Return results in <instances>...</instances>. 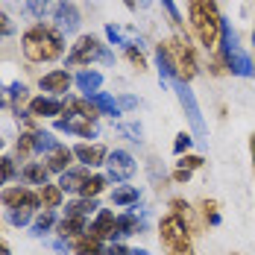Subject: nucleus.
<instances>
[{
    "instance_id": "obj_43",
    "label": "nucleus",
    "mask_w": 255,
    "mask_h": 255,
    "mask_svg": "<svg viewBox=\"0 0 255 255\" xmlns=\"http://www.w3.org/2000/svg\"><path fill=\"white\" fill-rule=\"evenodd\" d=\"M12 21H9V15L6 12H0V38H6V35H12Z\"/></svg>"
},
{
    "instance_id": "obj_4",
    "label": "nucleus",
    "mask_w": 255,
    "mask_h": 255,
    "mask_svg": "<svg viewBox=\"0 0 255 255\" xmlns=\"http://www.w3.org/2000/svg\"><path fill=\"white\" fill-rule=\"evenodd\" d=\"M94 62H115V56L106 50V44H100L97 35H79L77 44L68 53V65L71 68H88Z\"/></svg>"
},
{
    "instance_id": "obj_36",
    "label": "nucleus",
    "mask_w": 255,
    "mask_h": 255,
    "mask_svg": "<svg viewBox=\"0 0 255 255\" xmlns=\"http://www.w3.org/2000/svg\"><path fill=\"white\" fill-rule=\"evenodd\" d=\"M203 164H205V158H203V155H197V153L179 155V167H182V170H191V173H194V170H200Z\"/></svg>"
},
{
    "instance_id": "obj_52",
    "label": "nucleus",
    "mask_w": 255,
    "mask_h": 255,
    "mask_svg": "<svg viewBox=\"0 0 255 255\" xmlns=\"http://www.w3.org/2000/svg\"><path fill=\"white\" fill-rule=\"evenodd\" d=\"M0 150H3V138H0Z\"/></svg>"
},
{
    "instance_id": "obj_28",
    "label": "nucleus",
    "mask_w": 255,
    "mask_h": 255,
    "mask_svg": "<svg viewBox=\"0 0 255 255\" xmlns=\"http://www.w3.org/2000/svg\"><path fill=\"white\" fill-rule=\"evenodd\" d=\"M88 100L94 103V109L100 112V115H121V109H118V103L112 100L109 94H103V91H94V94H85Z\"/></svg>"
},
{
    "instance_id": "obj_7",
    "label": "nucleus",
    "mask_w": 255,
    "mask_h": 255,
    "mask_svg": "<svg viewBox=\"0 0 255 255\" xmlns=\"http://www.w3.org/2000/svg\"><path fill=\"white\" fill-rule=\"evenodd\" d=\"M0 203L6 205L9 211H12V208H29V211H41L38 191H29V188H24V185L3 188V191H0Z\"/></svg>"
},
{
    "instance_id": "obj_46",
    "label": "nucleus",
    "mask_w": 255,
    "mask_h": 255,
    "mask_svg": "<svg viewBox=\"0 0 255 255\" xmlns=\"http://www.w3.org/2000/svg\"><path fill=\"white\" fill-rule=\"evenodd\" d=\"M121 106H124V109H132V106H135V97H124V100L118 103V109H121Z\"/></svg>"
},
{
    "instance_id": "obj_21",
    "label": "nucleus",
    "mask_w": 255,
    "mask_h": 255,
    "mask_svg": "<svg viewBox=\"0 0 255 255\" xmlns=\"http://www.w3.org/2000/svg\"><path fill=\"white\" fill-rule=\"evenodd\" d=\"M155 62H158V71H161V79L164 82H173L176 77V65H173V56L167 50V41L164 44H155Z\"/></svg>"
},
{
    "instance_id": "obj_22",
    "label": "nucleus",
    "mask_w": 255,
    "mask_h": 255,
    "mask_svg": "<svg viewBox=\"0 0 255 255\" xmlns=\"http://www.w3.org/2000/svg\"><path fill=\"white\" fill-rule=\"evenodd\" d=\"M141 232V220L135 214H118L115 220V235L112 241H121V238H129V235H138Z\"/></svg>"
},
{
    "instance_id": "obj_39",
    "label": "nucleus",
    "mask_w": 255,
    "mask_h": 255,
    "mask_svg": "<svg viewBox=\"0 0 255 255\" xmlns=\"http://www.w3.org/2000/svg\"><path fill=\"white\" fill-rule=\"evenodd\" d=\"M191 144H194V138H191V132H179L176 141H173V153L176 155H185L191 150Z\"/></svg>"
},
{
    "instance_id": "obj_42",
    "label": "nucleus",
    "mask_w": 255,
    "mask_h": 255,
    "mask_svg": "<svg viewBox=\"0 0 255 255\" xmlns=\"http://www.w3.org/2000/svg\"><path fill=\"white\" fill-rule=\"evenodd\" d=\"M161 6L167 9V15H170V24H173V26L182 24V15H179V9H176V3H173V0H161Z\"/></svg>"
},
{
    "instance_id": "obj_48",
    "label": "nucleus",
    "mask_w": 255,
    "mask_h": 255,
    "mask_svg": "<svg viewBox=\"0 0 255 255\" xmlns=\"http://www.w3.org/2000/svg\"><path fill=\"white\" fill-rule=\"evenodd\" d=\"M0 255H12V250H9V244L0 238Z\"/></svg>"
},
{
    "instance_id": "obj_24",
    "label": "nucleus",
    "mask_w": 255,
    "mask_h": 255,
    "mask_svg": "<svg viewBox=\"0 0 255 255\" xmlns=\"http://www.w3.org/2000/svg\"><path fill=\"white\" fill-rule=\"evenodd\" d=\"M74 82H77V85L82 88V91H85V94H94V91H100V85H103V74L82 68L77 77H74Z\"/></svg>"
},
{
    "instance_id": "obj_3",
    "label": "nucleus",
    "mask_w": 255,
    "mask_h": 255,
    "mask_svg": "<svg viewBox=\"0 0 255 255\" xmlns=\"http://www.w3.org/2000/svg\"><path fill=\"white\" fill-rule=\"evenodd\" d=\"M158 241H161V250L167 255H194V235L173 214L161 217V223H158Z\"/></svg>"
},
{
    "instance_id": "obj_18",
    "label": "nucleus",
    "mask_w": 255,
    "mask_h": 255,
    "mask_svg": "<svg viewBox=\"0 0 255 255\" xmlns=\"http://www.w3.org/2000/svg\"><path fill=\"white\" fill-rule=\"evenodd\" d=\"M85 229H88V220L85 217H65V220L56 223V235L62 241H77V238L85 235Z\"/></svg>"
},
{
    "instance_id": "obj_29",
    "label": "nucleus",
    "mask_w": 255,
    "mask_h": 255,
    "mask_svg": "<svg viewBox=\"0 0 255 255\" xmlns=\"http://www.w3.org/2000/svg\"><path fill=\"white\" fill-rule=\"evenodd\" d=\"M50 229H56V208H44V211L35 214L32 232H35V235H44V232H50Z\"/></svg>"
},
{
    "instance_id": "obj_17",
    "label": "nucleus",
    "mask_w": 255,
    "mask_h": 255,
    "mask_svg": "<svg viewBox=\"0 0 255 255\" xmlns=\"http://www.w3.org/2000/svg\"><path fill=\"white\" fill-rule=\"evenodd\" d=\"M74 158H77V155H74V150L62 144L59 150H53V153L47 155V158H44V164H47V170H50V173H59V176H62L65 170H71Z\"/></svg>"
},
{
    "instance_id": "obj_51",
    "label": "nucleus",
    "mask_w": 255,
    "mask_h": 255,
    "mask_svg": "<svg viewBox=\"0 0 255 255\" xmlns=\"http://www.w3.org/2000/svg\"><path fill=\"white\" fill-rule=\"evenodd\" d=\"M253 44H255V29H253Z\"/></svg>"
},
{
    "instance_id": "obj_45",
    "label": "nucleus",
    "mask_w": 255,
    "mask_h": 255,
    "mask_svg": "<svg viewBox=\"0 0 255 255\" xmlns=\"http://www.w3.org/2000/svg\"><path fill=\"white\" fill-rule=\"evenodd\" d=\"M106 255H129V250L124 247V244H115V241H112V247H109V253Z\"/></svg>"
},
{
    "instance_id": "obj_40",
    "label": "nucleus",
    "mask_w": 255,
    "mask_h": 255,
    "mask_svg": "<svg viewBox=\"0 0 255 255\" xmlns=\"http://www.w3.org/2000/svg\"><path fill=\"white\" fill-rule=\"evenodd\" d=\"M208 71H211L214 77H226V74H229V68H226V59H223L220 53H214V56H211V65H208Z\"/></svg>"
},
{
    "instance_id": "obj_9",
    "label": "nucleus",
    "mask_w": 255,
    "mask_h": 255,
    "mask_svg": "<svg viewBox=\"0 0 255 255\" xmlns=\"http://www.w3.org/2000/svg\"><path fill=\"white\" fill-rule=\"evenodd\" d=\"M106 167H109V179L124 182V179H129L135 173V158L127 150H115V153H109V158H106Z\"/></svg>"
},
{
    "instance_id": "obj_5",
    "label": "nucleus",
    "mask_w": 255,
    "mask_h": 255,
    "mask_svg": "<svg viewBox=\"0 0 255 255\" xmlns=\"http://www.w3.org/2000/svg\"><path fill=\"white\" fill-rule=\"evenodd\" d=\"M167 50L173 56V65H176V77L182 82H191V79L200 74V65H197V56H194V47L188 41V35H173L167 41Z\"/></svg>"
},
{
    "instance_id": "obj_50",
    "label": "nucleus",
    "mask_w": 255,
    "mask_h": 255,
    "mask_svg": "<svg viewBox=\"0 0 255 255\" xmlns=\"http://www.w3.org/2000/svg\"><path fill=\"white\" fill-rule=\"evenodd\" d=\"M124 3H127L129 9H135V6H138V0H124Z\"/></svg>"
},
{
    "instance_id": "obj_10",
    "label": "nucleus",
    "mask_w": 255,
    "mask_h": 255,
    "mask_svg": "<svg viewBox=\"0 0 255 255\" xmlns=\"http://www.w3.org/2000/svg\"><path fill=\"white\" fill-rule=\"evenodd\" d=\"M38 85H41V91L47 94V97H65L68 94V88L74 85V77L68 74V71H50V74H44V77L38 79Z\"/></svg>"
},
{
    "instance_id": "obj_23",
    "label": "nucleus",
    "mask_w": 255,
    "mask_h": 255,
    "mask_svg": "<svg viewBox=\"0 0 255 255\" xmlns=\"http://www.w3.org/2000/svg\"><path fill=\"white\" fill-rule=\"evenodd\" d=\"M71 250H74V255H103V241L82 235L77 241H71Z\"/></svg>"
},
{
    "instance_id": "obj_32",
    "label": "nucleus",
    "mask_w": 255,
    "mask_h": 255,
    "mask_svg": "<svg viewBox=\"0 0 255 255\" xmlns=\"http://www.w3.org/2000/svg\"><path fill=\"white\" fill-rule=\"evenodd\" d=\"M15 153H18V158H24V161L35 153V132H21V135H18Z\"/></svg>"
},
{
    "instance_id": "obj_14",
    "label": "nucleus",
    "mask_w": 255,
    "mask_h": 255,
    "mask_svg": "<svg viewBox=\"0 0 255 255\" xmlns=\"http://www.w3.org/2000/svg\"><path fill=\"white\" fill-rule=\"evenodd\" d=\"M26 112H29L32 118H59V115L65 112V103L59 100V97L41 94V97H32V100L26 103Z\"/></svg>"
},
{
    "instance_id": "obj_49",
    "label": "nucleus",
    "mask_w": 255,
    "mask_h": 255,
    "mask_svg": "<svg viewBox=\"0 0 255 255\" xmlns=\"http://www.w3.org/2000/svg\"><path fill=\"white\" fill-rule=\"evenodd\" d=\"M129 255H150L147 250H129Z\"/></svg>"
},
{
    "instance_id": "obj_35",
    "label": "nucleus",
    "mask_w": 255,
    "mask_h": 255,
    "mask_svg": "<svg viewBox=\"0 0 255 255\" xmlns=\"http://www.w3.org/2000/svg\"><path fill=\"white\" fill-rule=\"evenodd\" d=\"M18 173V167H15V158L12 155H0V185H6L9 179Z\"/></svg>"
},
{
    "instance_id": "obj_8",
    "label": "nucleus",
    "mask_w": 255,
    "mask_h": 255,
    "mask_svg": "<svg viewBox=\"0 0 255 255\" xmlns=\"http://www.w3.org/2000/svg\"><path fill=\"white\" fill-rule=\"evenodd\" d=\"M79 24H82V15H79L77 3H71V0H59L56 6H53V26L65 35V32H77Z\"/></svg>"
},
{
    "instance_id": "obj_11",
    "label": "nucleus",
    "mask_w": 255,
    "mask_h": 255,
    "mask_svg": "<svg viewBox=\"0 0 255 255\" xmlns=\"http://www.w3.org/2000/svg\"><path fill=\"white\" fill-rule=\"evenodd\" d=\"M170 214H173L176 220H182L191 235H203L205 226H203V220H200V214L191 208V203H185L182 197H173V200H170Z\"/></svg>"
},
{
    "instance_id": "obj_13",
    "label": "nucleus",
    "mask_w": 255,
    "mask_h": 255,
    "mask_svg": "<svg viewBox=\"0 0 255 255\" xmlns=\"http://www.w3.org/2000/svg\"><path fill=\"white\" fill-rule=\"evenodd\" d=\"M115 220H118V214H115V211L100 208V211H97V217L88 223L85 235H91V238H97V241H112V235H115Z\"/></svg>"
},
{
    "instance_id": "obj_27",
    "label": "nucleus",
    "mask_w": 255,
    "mask_h": 255,
    "mask_svg": "<svg viewBox=\"0 0 255 255\" xmlns=\"http://www.w3.org/2000/svg\"><path fill=\"white\" fill-rule=\"evenodd\" d=\"M62 197H65V191H62L59 185H50V182H47V185L38 188V200H41L44 208H59V205H62Z\"/></svg>"
},
{
    "instance_id": "obj_41",
    "label": "nucleus",
    "mask_w": 255,
    "mask_h": 255,
    "mask_svg": "<svg viewBox=\"0 0 255 255\" xmlns=\"http://www.w3.org/2000/svg\"><path fill=\"white\" fill-rule=\"evenodd\" d=\"M106 35H109V41H112V44H124V47H127V44H132V41H127V38H124V29H121V26H115V24L106 26Z\"/></svg>"
},
{
    "instance_id": "obj_12",
    "label": "nucleus",
    "mask_w": 255,
    "mask_h": 255,
    "mask_svg": "<svg viewBox=\"0 0 255 255\" xmlns=\"http://www.w3.org/2000/svg\"><path fill=\"white\" fill-rule=\"evenodd\" d=\"M59 132H74L79 138H97V124L88 121V118H79V115H68V118H59L56 121Z\"/></svg>"
},
{
    "instance_id": "obj_37",
    "label": "nucleus",
    "mask_w": 255,
    "mask_h": 255,
    "mask_svg": "<svg viewBox=\"0 0 255 255\" xmlns=\"http://www.w3.org/2000/svg\"><path fill=\"white\" fill-rule=\"evenodd\" d=\"M124 53H127L129 62H132V65L138 68V74H141V71H147V59H144V53L138 50L135 44H127V47H124Z\"/></svg>"
},
{
    "instance_id": "obj_34",
    "label": "nucleus",
    "mask_w": 255,
    "mask_h": 255,
    "mask_svg": "<svg viewBox=\"0 0 255 255\" xmlns=\"http://www.w3.org/2000/svg\"><path fill=\"white\" fill-rule=\"evenodd\" d=\"M59 147H62V144L53 138L50 132H38V129H35V150H41V153L50 155L53 150H59Z\"/></svg>"
},
{
    "instance_id": "obj_30",
    "label": "nucleus",
    "mask_w": 255,
    "mask_h": 255,
    "mask_svg": "<svg viewBox=\"0 0 255 255\" xmlns=\"http://www.w3.org/2000/svg\"><path fill=\"white\" fill-rule=\"evenodd\" d=\"M197 214H200V220H203V226H217L220 223V214H217V203L214 200H203L200 208H197Z\"/></svg>"
},
{
    "instance_id": "obj_1",
    "label": "nucleus",
    "mask_w": 255,
    "mask_h": 255,
    "mask_svg": "<svg viewBox=\"0 0 255 255\" xmlns=\"http://www.w3.org/2000/svg\"><path fill=\"white\" fill-rule=\"evenodd\" d=\"M21 50L29 62H56L59 56H65V35L53 24H32L21 38Z\"/></svg>"
},
{
    "instance_id": "obj_26",
    "label": "nucleus",
    "mask_w": 255,
    "mask_h": 255,
    "mask_svg": "<svg viewBox=\"0 0 255 255\" xmlns=\"http://www.w3.org/2000/svg\"><path fill=\"white\" fill-rule=\"evenodd\" d=\"M106 185H109V176H100V173H91L88 182L82 185V191H79V197H85V200H97L103 191H106Z\"/></svg>"
},
{
    "instance_id": "obj_31",
    "label": "nucleus",
    "mask_w": 255,
    "mask_h": 255,
    "mask_svg": "<svg viewBox=\"0 0 255 255\" xmlns=\"http://www.w3.org/2000/svg\"><path fill=\"white\" fill-rule=\"evenodd\" d=\"M132 203H138V188L121 185V188L112 191V205H132Z\"/></svg>"
},
{
    "instance_id": "obj_20",
    "label": "nucleus",
    "mask_w": 255,
    "mask_h": 255,
    "mask_svg": "<svg viewBox=\"0 0 255 255\" xmlns=\"http://www.w3.org/2000/svg\"><path fill=\"white\" fill-rule=\"evenodd\" d=\"M21 176H24L26 185H47V179H50V170H47V164L44 161H26L24 167H21Z\"/></svg>"
},
{
    "instance_id": "obj_2",
    "label": "nucleus",
    "mask_w": 255,
    "mask_h": 255,
    "mask_svg": "<svg viewBox=\"0 0 255 255\" xmlns=\"http://www.w3.org/2000/svg\"><path fill=\"white\" fill-rule=\"evenodd\" d=\"M188 21L194 26V35L200 38L205 50H214L220 44L223 15L217 9V0H191L188 3Z\"/></svg>"
},
{
    "instance_id": "obj_6",
    "label": "nucleus",
    "mask_w": 255,
    "mask_h": 255,
    "mask_svg": "<svg viewBox=\"0 0 255 255\" xmlns=\"http://www.w3.org/2000/svg\"><path fill=\"white\" fill-rule=\"evenodd\" d=\"M173 88H176V97L182 103V109H185V115H188V121H191V129H194V135H205V124H203V115H200V106H197V97H194V91L188 88V82H182V79H173L170 82Z\"/></svg>"
},
{
    "instance_id": "obj_25",
    "label": "nucleus",
    "mask_w": 255,
    "mask_h": 255,
    "mask_svg": "<svg viewBox=\"0 0 255 255\" xmlns=\"http://www.w3.org/2000/svg\"><path fill=\"white\" fill-rule=\"evenodd\" d=\"M97 211V200H85V197H79V200H74V203H68V208H65V217H91Z\"/></svg>"
},
{
    "instance_id": "obj_15",
    "label": "nucleus",
    "mask_w": 255,
    "mask_h": 255,
    "mask_svg": "<svg viewBox=\"0 0 255 255\" xmlns=\"http://www.w3.org/2000/svg\"><path fill=\"white\" fill-rule=\"evenodd\" d=\"M74 155L82 161V167H100V164H106V158H109V150L103 144H77L74 147Z\"/></svg>"
},
{
    "instance_id": "obj_19",
    "label": "nucleus",
    "mask_w": 255,
    "mask_h": 255,
    "mask_svg": "<svg viewBox=\"0 0 255 255\" xmlns=\"http://www.w3.org/2000/svg\"><path fill=\"white\" fill-rule=\"evenodd\" d=\"M65 115H79V118H88V121H97L100 112L94 109V103L88 97H65Z\"/></svg>"
},
{
    "instance_id": "obj_33",
    "label": "nucleus",
    "mask_w": 255,
    "mask_h": 255,
    "mask_svg": "<svg viewBox=\"0 0 255 255\" xmlns=\"http://www.w3.org/2000/svg\"><path fill=\"white\" fill-rule=\"evenodd\" d=\"M26 3V12L32 18H47L53 12V0H24Z\"/></svg>"
},
{
    "instance_id": "obj_16",
    "label": "nucleus",
    "mask_w": 255,
    "mask_h": 255,
    "mask_svg": "<svg viewBox=\"0 0 255 255\" xmlns=\"http://www.w3.org/2000/svg\"><path fill=\"white\" fill-rule=\"evenodd\" d=\"M91 167H71V170H65L62 176H59V188L65 191V194H79L82 191V185L88 182V173Z\"/></svg>"
},
{
    "instance_id": "obj_38",
    "label": "nucleus",
    "mask_w": 255,
    "mask_h": 255,
    "mask_svg": "<svg viewBox=\"0 0 255 255\" xmlns=\"http://www.w3.org/2000/svg\"><path fill=\"white\" fill-rule=\"evenodd\" d=\"M35 214H38V211H29V208H12V211H9V220H12V226H26Z\"/></svg>"
},
{
    "instance_id": "obj_47",
    "label": "nucleus",
    "mask_w": 255,
    "mask_h": 255,
    "mask_svg": "<svg viewBox=\"0 0 255 255\" xmlns=\"http://www.w3.org/2000/svg\"><path fill=\"white\" fill-rule=\"evenodd\" d=\"M250 155H253V170H255V132L250 135Z\"/></svg>"
},
{
    "instance_id": "obj_44",
    "label": "nucleus",
    "mask_w": 255,
    "mask_h": 255,
    "mask_svg": "<svg viewBox=\"0 0 255 255\" xmlns=\"http://www.w3.org/2000/svg\"><path fill=\"white\" fill-rule=\"evenodd\" d=\"M188 179H191V170H182V167L173 170V182H176V185H185Z\"/></svg>"
}]
</instances>
